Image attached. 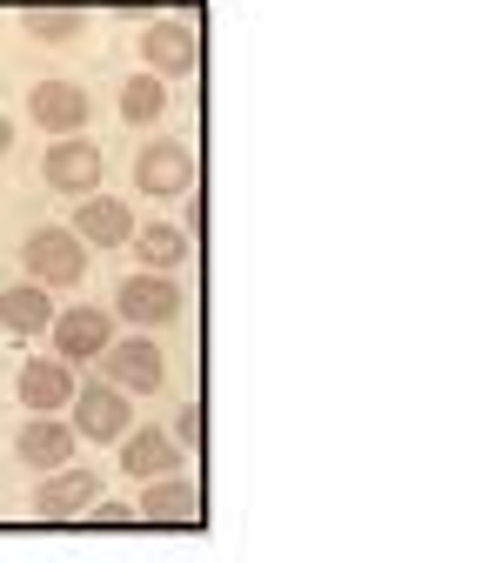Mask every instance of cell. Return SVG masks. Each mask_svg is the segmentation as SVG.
Returning <instances> with one entry per match:
<instances>
[{
	"mask_svg": "<svg viewBox=\"0 0 502 563\" xmlns=\"http://www.w3.org/2000/svg\"><path fill=\"white\" fill-rule=\"evenodd\" d=\"M94 497H101V476L81 463H60V470H47V483H34V517L41 523H81Z\"/></svg>",
	"mask_w": 502,
	"mask_h": 563,
	"instance_id": "obj_6",
	"label": "cell"
},
{
	"mask_svg": "<svg viewBox=\"0 0 502 563\" xmlns=\"http://www.w3.org/2000/svg\"><path fill=\"white\" fill-rule=\"evenodd\" d=\"M8 148H14V121L0 114V162H8Z\"/></svg>",
	"mask_w": 502,
	"mask_h": 563,
	"instance_id": "obj_22",
	"label": "cell"
},
{
	"mask_svg": "<svg viewBox=\"0 0 502 563\" xmlns=\"http://www.w3.org/2000/svg\"><path fill=\"white\" fill-rule=\"evenodd\" d=\"M47 335H54V356H60V363H94L101 349L114 342V316L94 309V302H81V309H54Z\"/></svg>",
	"mask_w": 502,
	"mask_h": 563,
	"instance_id": "obj_8",
	"label": "cell"
},
{
	"mask_svg": "<svg viewBox=\"0 0 502 563\" xmlns=\"http://www.w3.org/2000/svg\"><path fill=\"white\" fill-rule=\"evenodd\" d=\"M168 437H175L181 450H194V443H201V409H194V402H188V409H181V416L168 422Z\"/></svg>",
	"mask_w": 502,
	"mask_h": 563,
	"instance_id": "obj_21",
	"label": "cell"
},
{
	"mask_svg": "<svg viewBox=\"0 0 502 563\" xmlns=\"http://www.w3.org/2000/svg\"><path fill=\"white\" fill-rule=\"evenodd\" d=\"M88 523H101V530H127V523H134V504H121V497H94V504H88Z\"/></svg>",
	"mask_w": 502,
	"mask_h": 563,
	"instance_id": "obj_20",
	"label": "cell"
},
{
	"mask_svg": "<svg viewBox=\"0 0 502 563\" xmlns=\"http://www.w3.org/2000/svg\"><path fill=\"white\" fill-rule=\"evenodd\" d=\"M75 235L88 242V249H127V235H134V208L121 201V195H81V208H75Z\"/></svg>",
	"mask_w": 502,
	"mask_h": 563,
	"instance_id": "obj_14",
	"label": "cell"
},
{
	"mask_svg": "<svg viewBox=\"0 0 502 563\" xmlns=\"http://www.w3.org/2000/svg\"><path fill=\"white\" fill-rule=\"evenodd\" d=\"M67 422H75L81 443H121V437L134 430V402H127V389H114L108 376H88V383H75Z\"/></svg>",
	"mask_w": 502,
	"mask_h": 563,
	"instance_id": "obj_1",
	"label": "cell"
},
{
	"mask_svg": "<svg viewBox=\"0 0 502 563\" xmlns=\"http://www.w3.org/2000/svg\"><path fill=\"white\" fill-rule=\"evenodd\" d=\"M47 322H54V289H41V282H14V289H0V329H8L14 342L47 335Z\"/></svg>",
	"mask_w": 502,
	"mask_h": 563,
	"instance_id": "obj_15",
	"label": "cell"
},
{
	"mask_svg": "<svg viewBox=\"0 0 502 563\" xmlns=\"http://www.w3.org/2000/svg\"><path fill=\"white\" fill-rule=\"evenodd\" d=\"M21 262H27V282H41V289H75L88 275V242L75 229H34L21 242Z\"/></svg>",
	"mask_w": 502,
	"mask_h": 563,
	"instance_id": "obj_3",
	"label": "cell"
},
{
	"mask_svg": "<svg viewBox=\"0 0 502 563\" xmlns=\"http://www.w3.org/2000/svg\"><path fill=\"white\" fill-rule=\"evenodd\" d=\"M14 396L27 402V416H67V402H75V363H60V356L21 363Z\"/></svg>",
	"mask_w": 502,
	"mask_h": 563,
	"instance_id": "obj_10",
	"label": "cell"
},
{
	"mask_svg": "<svg viewBox=\"0 0 502 563\" xmlns=\"http://www.w3.org/2000/svg\"><path fill=\"white\" fill-rule=\"evenodd\" d=\"M27 108H34V128H47V134H88V88L81 81H34V95H27Z\"/></svg>",
	"mask_w": 502,
	"mask_h": 563,
	"instance_id": "obj_12",
	"label": "cell"
},
{
	"mask_svg": "<svg viewBox=\"0 0 502 563\" xmlns=\"http://www.w3.org/2000/svg\"><path fill=\"white\" fill-rule=\"evenodd\" d=\"M127 249L141 255V268H181L188 262V229H175V222H134Z\"/></svg>",
	"mask_w": 502,
	"mask_h": 563,
	"instance_id": "obj_17",
	"label": "cell"
},
{
	"mask_svg": "<svg viewBox=\"0 0 502 563\" xmlns=\"http://www.w3.org/2000/svg\"><path fill=\"white\" fill-rule=\"evenodd\" d=\"M101 376L114 383V389H127V396H155L161 383H168V356H161V342L155 335H114L108 349H101Z\"/></svg>",
	"mask_w": 502,
	"mask_h": 563,
	"instance_id": "obj_2",
	"label": "cell"
},
{
	"mask_svg": "<svg viewBox=\"0 0 502 563\" xmlns=\"http://www.w3.org/2000/svg\"><path fill=\"white\" fill-rule=\"evenodd\" d=\"M141 60H148V75H194V60H201V34L188 21H155L148 34H141Z\"/></svg>",
	"mask_w": 502,
	"mask_h": 563,
	"instance_id": "obj_13",
	"label": "cell"
},
{
	"mask_svg": "<svg viewBox=\"0 0 502 563\" xmlns=\"http://www.w3.org/2000/svg\"><path fill=\"white\" fill-rule=\"evenodd\" d=\"M21 34L41 41V47H75L88 34V14H75V8H27L21 14Z\"/></svg>",
	"mask_w": 502,
	"mask_h": 563,
	"instance_id": "obj_18",
	"label": "cell"
},
{
	"mask_svg": "<svg viewBox=\"0 0 502 563\" xmlns=\"http://www.w3.org/2000/svg\"><path fill=\"white\" fill-rule=\"evenodd\" d=\"M134 188L155 195V201H175L194 188V148L188 141H148V148L134 155Z\"/></svg>",
	"mask_w": 502,
	"mask_h": 563,
	"instance_id": "obj_7",
	"label": "cell"
},
{
	"mask_svg": "<svg viewBox=\"0 0 502 563\" xmlns=\"http://www.w3.org/2000/svg\"><path fill=\"white\" fill-rule=\"evenodd\" d=\"M75 450H81V437H75V422L67 416H27L21 422V437H14V456L27 463V470H60V463H75Z\"/></svg>",
	"mask_w": 502,
	"mask_h": 563,
	"instance_id": "obj_11",
	"label": "cell"
},
{
	"mask_svg": "<svg viewBox=\"0 0 502 563\" xmlns=\"http://www.w3.org/2000/svg\"><path fill=\"white\" fill-rule=\"evenodd\" d=\"M114 450H121V470H127L134 483H148V476H168V470H181V443H175L168 430H127Z\"/></svg>",
	"mask_w": 502,
	"mask_h": 563,
	"instance_id": "obj_16",
	"label": "cell"
},
{
	"mask_svg": "<svg viewBox=\"0 0 502 563\" xmlns=\"http://www.w3.org/2000/svg\"><path fill=\"white\" fill-rule=\"evenodd\" d=\"M134 523L194 530V523H201V483H188L181 470H168V476H148V489H141V504H134Z\"/></svg>",
	"mask_w": 502,
	"mask_h": 563,
	"instance_id": "obj_9",
	"label": "cell"
},
{
	"mask_svg": "<svg viewBox=\"0 0 502 563\" xmlns=\"http://www.w3.org/2000/svg\"><path fill=\"white\" fill-rule=\"evenodd\" d=\"M181 316V282L168 268H141L127 275L121 289H114V322H134V329H161Z\"/></svg>",
	"mask_w": 502,
	"mask_h": 563,
	"instance_id": "obj_4",
	"label": "cell"
},
{
	"mask_svg": "<svg viewBox=\"0 0 502 563\" xmlns=\"http://www.w3.org/2000/svg\"><path fill=\"white\" fill-rule=\"evenodd\" d=\"M168 114V81L161 75H134L127 88H121V121L127 128H148V121H161Z\"/></svg>",
	"mask_w": 502,
	"mask_h": 563,
	"instance_id": "obj_19",
	"label": "cell"
},
{
	"mask_svg": "<svg viewBox=\"0 0 502 563\" xmlns=\"http://www.w3.org/2000/svg\"><path fill=\"white\" fill-rule=\"evenodd\" d=\"M41 175H47L54 195H75V201H81V195L101 188L108 162H101V148H94V134H54V148H47Z\"/></svg>",
	"mask_w": 502,
	"mask_h": 563,
	"instance_id": "obj_5",
	"label": "cell"
}]
</instances>
